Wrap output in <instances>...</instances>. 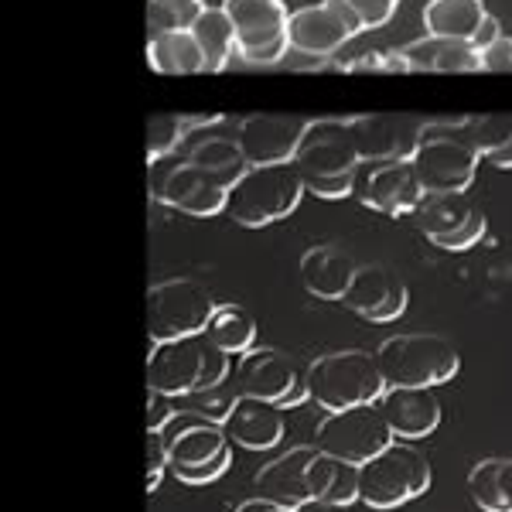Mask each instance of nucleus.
<instances>
[{
	"instance_id": "f257e3e1",
	"label": "nucleus",
	"mask_w": 512,
	"mask_h": 512,
	"mask_svg": "<svg viewBox=\"0 0 512 512\" xmlns=\"http://www.w3.org/2000/svg\"><path fill=\"white\" fill-rule=\"evenodd\" d=\"M233 376V355H226L205 332L151 342L147 355V386L164 390L178 400L209 390Z\"/></svg>"
},
{
	"instance_id": "f03ea898",
	"label": "nucleus",
	"mask_w": 512,
	"mask_h": 512,
	"mask_svg": "<svg viewBox=\"0 0 512 512\" xmlns=\"http://www.w3.org/2000/svg\"><path fill=\"white\" fill-rule=\"evenodd\" d=\"M304 188L318 198H349L362 164L349 120H311L294 154Z\"/></svg>"
},
{
	"instance_id": "7ed1b4c3",
	"label": "nucleus",
	"mask_w": 512,
	"mask_h": 512,
	"mask_svg": "<svg viewBox=\"0 0 512 512\" xmlns=\"http://www.w3.org/2000/svg\"><path fill=\"white\" fill-rule=\"evenodd\" d=\"M308 390L311 400L328 414L352 407H369L379 403V396L386 393L383 369L376 362V352L362 349H345V352H328L308 366Z\"/></svg>"
},
{
	"instance_id": "20e7f679",
	"label": "nucleus",
	"mask_w": 512,
	"mask_h": 512,
	"mask_svg": "<svg viewBox=\"0 0 512 512\" xmlns=\"http://www.w3.org/2000/svg\"><path fill=\"white\" fill-rule=\"evenodd\" d=\"M161 434L168 441V472L185 485L216 482L233 461V437L226 434V427L192 410L178 414Z\"/></svg>"
},
{
	"instance_id": "39448f33",
	"label": "nucleus",
	"mask_w": 512,
	"mask_h": 512,
	"mask_svg": "<svg viewBox=\"0 0 512 512\" xmlns=\"http://www.w3.org/2000/svg\"><path fill=\"white\" fill-rule=\"evenodd\" d=\"M304 192L308 188H304V178L294 161L256 164L229 188L226 212L246 229L274 226V222L287 219L301 205Z\"/></svg>"
},
{
	"instance_id": "423d86ee",
	"label": "nucleus",
	"mask_w": 512,
	"mask_h": 512,
	"mask_svg": "<svg viewBox=\"0 0 512 512\" xmlns=\"http://www.w3.org/2000/svg\"><path fill=\"white\" fill-rule=\"evenodd\" d=\"M376 362L383 369L386 386H437L451 383L461 369V355L444 335L431 332H407L386 338L376 349Z\"/></svg>"
},
{
	"instance_id": "0eeeda50",
	"label": "nucleus",
	"mask_w": 512,
	"mask_h": 512,
	"mask_svg": "<svg viewBox=\"0 0 512 512\" xmlns=\"http://www.w3.org/2000/svg\"><path fill=\"white\" fill-rule=\"evenodd\" d=\"M431 482V461L414 444L393 441L376 458L359 465V502H366L369 509H400L420 499Z\"/></svg>"
},
{
	"instance_id": "6e6552de",
	"label": "nucleus",
	"mask_w": 512,
	"mask_h": 512,
	"mask_svg": "<svg viewBox=\"0 0 512 512\" xmlns=\"http://www.w3.org/2000/svg\"><path fill=\"white\" fill-rule=\"evenodd\" d=\"M151 164V198L175 212L195 219H212L226 212L229 188L219 178L205 175L188 161V154H161V158L147 161Z\"/></svg>"
},
{
	"instance_id": "1a4fd4ad",
	"label": "nucleus",
	"mask_w": 512,
	"mask_h": 512,
	"mask_svg": "<svg viewBox=\"0 0 512 512\" xmlns=\"http://www.w3.org/2000/svg\"><path fill=\"white\" fill-rule=\"evenodd\" d=\"M216 308V297L198 280H161V284H154L147 291V332H151V342H171V338L205 332Z\"/></svg>"
},
{
	"instance_id": "9d476101",
	"label": "nucleus",
	"mask_w": 512,
	"mask_h": 512,
	"mask_svg": "<svg viewBox=\"0 0 512 512\" xmlns=\"http://www.w3.org/2000/svg\"><path fill=\"white\" fill-rule=\"evenodd\" d=\"M236 28V55L250 65H277L291 52V14L284 0H222Z\"/></svg>"
},
{
	"instance_id": "9b49d317",
	"label": "nucleus",
	"mask_w": 512,
	"mask_h": 512,
	"mask_svg": "<svg viewBox=\"0 0 512 512\" xmlns=\"http://www.w3.org/2000/svg\"><path fill=\"white\" fill-rule=\"evenodd\" d=\"M233 379L243 396L277 403L280 410L301 407L304 400H311L308 369L291 352L280 349H250L246 355H239Z\"/></svg>"
},
{
	"instance_id": "f8f14e48",
	"label": "nucleus",
	"mask_w": 512,
	"mask_h": 512,
	"mask_svg": "<svg viewBox=\"0 0 512 512\" xmlns=\"http://www.w3.org/2000/svg\"><path fill=\"white\" fill-rule=\"evenodd\" d=\"M393 441L396 437L390 431V424H386L379 403L328 414L315 431V448L335 454V458L349 461V465H366L369 458H376Z\"/></svg>"
},
{
	"instance_id": "ddd939ff",
	"label": "nucleus",
	"mask_w": 512,
	"mask_h": 512,
	"mask_svg": "<svg viewBox=\"0 0 512 512\" xmlns=\"http://www.w3.org/2000/svg\"><path fill=\"white\" fill-rule=\"evenodd\" d=\"M414 219L420 233L444 253H465L485 236V212L465 192L424 195Z\"/></svg>"
},
{
	"instance_id": "4468645a",
	"label": "nucleus",
	"mask_w": 512,
	"mask_h": 512,
	"mask_svg": "<svg viewBox=\"0 0 512 512\" xmlns=\"http://www.w3.org/2000/svg\"><path fill=\"white\" fill-rule=\"evenodd\" d=\"M287 31H291V52L308 59H332L359 35L362 21L349 0H321V4L297 7Z\"/></svg>"
},
{
	"instance_id": "2eb2a0df",
	"label": "nucleus",
	"mask_w": 512,
	"mask_h": 512,
	"mask_svg": "<svg viewBox=\"0 0 512 512\" xmlns=\"http://www.w3.org/2000/svg\"><path fill=\"white\" fill-rule=\"evenodd\" d=\"M352 195L359 198L366 209L383 212V216H414L427 192L420 188L414 164L383 158V161L359 164Z\"/></svg>"
},
{
	"instance_id": "dca6fc26",
	"label": "nucleus",
	"mask_w": 512,
	"mask_h": 512,
	"mask_svg": "<svg viewBox=\"0 0 512 512\" xmlns=\"http://www.w3.org/2000/svg\"><path fill=\"white\" fill-rule=\"evenodd\" d=\"M478 161H482V154L454 137H420V147L410 158L420 188L427 195L468 192L475 185Z\"/></svg>"
},
{
	"instance_id": "f3484780",
	"label": "nucleus",
	"mask_w": 512,
	"mask_h": 512,
	"mask_svg": "<svg viewBox=\"0 0 512 512\" xmlns=\"http://www.w3.org/2000/svg\"><path fill=\"white\" fill-rule=\"evenodd\" d=\"M308 123L311 120L287 117V113H253V117L239 120L236 140L250 168H256V164H287L294 161Z\"/></svg>"
},
{
	"instance_id": "a211bd4d",
	"label": "nucleus",
	"mask_w": 512,
	"mask_h": 512,
	"mask_svg": "<svg viewBox=\"0 0 512 512\" xmlns=\"http://www.w3.org/2000/svg\"><path fill=\"white\" fill-rule=\"evenodd\" d=\"M349 127L362 161H410L420 147L424 123L403 113H366V117H349Z\"/></svg>"
},
{
	"instance_id": "6ab92c4d",
	"label": "nucleus",
	"mask_w": 512,
	"mask_h": 512,
	"mask_svg": "<svg viewBox=\"0 0 512 512\" xmlns=\"http://www.w3.org/2000/svg\"><path fill=\"white\" fill-rule=\"evenodd\" d=\"M407 301H410V291H407V284H403V277L393 274L383 263H366V267L355 270L349 294L342 297L345 308L366 321H376V325H386V321L400 318L403 311H407Z\"/></svg>"
},
{
	"instance_id": "aec40b11",
	"label": "nucleus",
	"mask_w": 512,
	"mask_h": 512,
	"mask_svg": "<svg viewBox=\"0 0 512 512\" xmlns=\"http://www.w3.org/2000/svg\"><path fill=\"white\" fill-rule=\"evenodd\" d=\"M379 410L396 441H424L441 427V403L434 390L424 386H386V393L379 396Z\"/></svg>"
},
{
	"instance_id": "412c9836",
	"label": "nucleus",
	"mask_w": 512,
	"mask_h": 512,
	"mask_svg": "<svg viewBox=\"0 0 512 512\" xmlns=\"http://www.w3.org/2000/svg\"><path fill=\"white\" fill-rule=\"evenodd\" d=\"M315 458L318 448H311V444H301V448L280 454V458H274L270 465H263L256 472V495L277 502V506L297 509L301 502L311 499V465H315Z\"/></svg>"
},
{
	"instance_id": "4be33fe9",
	"label": "nucleus",
	"mask_w": 512,
	"mask_h": 512,
	"mask_svg": "<svg viewBox=\"0 0 512 512\" xmlns=\"http://www.w3.org/2000/svg\"><path fill=\"white\" fill-rule=\"evenodd\" d=\"M355 270L359 263L352 260V253L335 243L311 246L301 256V284L318 301H342L355 280Z\"/></svg>"
},
{
	"instance_id": "5701e85b",
	"label": "nucleus",
	"mask_w": 512,
	"mask_h": 512,
	"mask_svg": "<svg viewBox=\"0 0 512 512\" xmlns=\"http://www.w3.org/2000/svg\"><path fill=\"white\" fill-rule=\"evenodd\" d=\"M226 434L233 437V444L246 451H270L287 434L284 410L277 403L256 400V396H239L233 417L226 420Z\"/></svg>"
},
{
	"instance_id": "b1692460",
	"label": "nucleus",
	"mask_w": 512,
	"mask_h": 512,
	"mask_svg": "<svg viewBox=\"0 0 512 512\" xmlns=\"http://www.w3.org/2000/svg\"><path fill=\"white\" fill-rule=\"evenodd\" d=\"M410 72H478L482 55L472 41L465 38H444V35H424L400 48Z\"/></svg>"
},
{
	"instance_id": "393cba45",
	"label": "nucleus",
	"mask_w": 512,
	"mask_h": 512,
	"mask_svg": "<svg viewBox=\"0 0 512 512\" xmlns=\"http://www.w3.org/2000/svg\"><path fill=\"white\" fill-rule=\"evenodd\" d=\"M147 62L161 76H198V72H209L205 52L192 35V28L151 35V41H147Z\"/></svg>"
},
{
	"instance_id": "a878e982",
	"label": "nucleus",
	"mask_w": 512,
	"mask_h": 512,
	"mask_svg": "<svg viewBox=\"0 0 512 512\" xmlns=\"http://www.w3.org/2000/svg\"><path fill=\"white\" fill-rule=\"evenodd\" d=\"M188 161L195 168H202L205 175L219 178L226 188H233L239 178L250 171V161H246L243 147H239L236 137H219V134H195V144L188 147Z\"/></svg>"
},
{
	"instance_id": "bb28decb",
	"label": "nucleus",
	"mask_w": 512,
	"mask_h": 512,
	"mask_svg": "<svg viewBox=\"0 0 512 512\" xmlns=\"http://www.w3.org/2000/svg\"><path fill=\"white\" fill-rule=\"evenodd\" d=\"M311 499L335 502V506L359 502V465L318 451L315 465H311Z\"/></svg>"
},
{
	"instance_id": "cd10ccee",
	"label": "nucleus",
	"mask_w": 512,
	"mask_h": 512,
	"mask_svg": "<svg viewBox=\"0 0 512 512\" xmlns=\"http://www.w3.org/2000/svg\"><path fill=\"white\" fill-rule=\"evenodd\" d=\"M485 14L489 11H485L482 0H427L424 28H427V35L472 41L478 24L485 21Z\"/></svg>"
},
{
	"instance_id": "c85d7f7f",
	"label": "nucleus",
	"mask_w": 512,
	"mask_h": 512,
	"mask_svg": "<svg viewBox=\"0 0 512 512\" xmlns=\"http://www.w3.org/2000/svg\"><path fill=\"white\" fill-rule=\"evenodd\" d=\"M468 492L482 512H512V458L478 461L468 475Z\"/></svg>"
},
{
	"instance_id": "c756f323",
	"label": "nucleus",
	"mask_w": 512,
	"mask_h": 512,
	"mask_svg": "<svg viewBox=\"0 0 512 512\" xmlns=\"http://www.w3.org/2000/svg\"><path fill=\"white\" fill-rule=\"evenodd\" d=\"M192 35L198 38V45H202L209 72H222L229 65V59L236 55V28H233V21H229V14L222 11V4L219 7L205 4V11L198 14V21L192 24Z\"/></svg>"
},
{
	"instance_id": "7c9ffc66",
	"label": "nucleus",
	"mask_w": 512,
	"mask_h": 512,
	"mask_svg": "<svg viewBox=\"0 0 512 512\" xmlns=\"http://www.w3.org/2000/svg\"><path fill=\"white\" fill-rule=\"evenodd\" d=\"M216 123H222L219 113H209V117H181V113L151 117V123H147V161L161 158V154L181 151L185 140L195 137V130L216 127Z\"/></svg>"
},
{
	"instance_id": "2f4dec72",
	"label": "nucleus",
	"mask_w": 512,
	"mask_h": 512,
	"mask_svg": "<svg viewBox=\"0 0 512 512\" xmlns=\"http://www.w3.org/2000/svg\"><path fill=\"white\" fill-rule=\"evenodd\" d=\"M205 335L226 355H246L250 349H256V321L239 304H219L209 328H205Z\"/></svg>"
},
{
	"instance_id": "473e14b6",
	"label": "nucleus",
	"mask_w": 512,
	"mask_h": 512,
	"mask_svg": "<svg viewBox=\"0 0 512 512\" xmlns=\"http://www.w3.org/2000/svg\"><path fill=\"white\" fill-rule=\"evenodd\" d=\"M205 11V0H147V28L151 35L188 31Z\"/></svg>"
},
{
	"instance_id": "72a5a7b5",
	"label": "nucleus",
	"mask_w": 512,
	"mask_h": 512,
	"mask_svg": "<svg viewBox=\"0 0 512 512\" xmlns=\"http://www.w3.org/2000/svg\"><path fill=\"white\" fill-rule=\"evenodd\" d=\"M239 396H243V393H239L236 379L229 376V379H222V383L209 386V390L188 396V403H192V414L205 417V420H212V424H222V427H226V420L233 417Z\"/></svg>"
},
{
	"instance_id": "f704fd0d",
	"label": "nucleus",
	"mask_w": 512,
	"mask_h": 512,
	"mask_svg": "<svg viewBox=\"0 0 512 512\" xmlns=\"http://www.w3.org/2000/svg\"><path fill=\"white\" fill-rule=\"evenodd\" d=\"M338 69L342 72H410L407 59H403V52H362L359 59L352 62H338Z\"/></svg>"
},
{
	"instance_id": "c9c22d12",
	"label": "nucleus",
	"mask_w": 512,
	"mask_h": 512,
	"mask_svg": "<svg viewBox=\"0 0 512 512\" xmlns=\"http://www.w3.org/2000/svg\"><path fill=\"white\" fill-rule=\"evenodd\" d=\"M175 400L178 396L164 393V390H154V386H147V431H164V427L175 420L181 410H175Z\"/></svg>"
},
{
	"instance_id": "e433bc0d",
	"label": "nucleus",
	"mask_w": 512,
	"mask_h": 512,
	"mask_svg": "<svg viewBox=\"0 0 512 512\" xmlns=\"http://www.w3.org/2000/svg\"><path fill=\"white\" fill-rule=\"evenodd\" d=\"M349 7L359 14L362 31L369 28H383L393 21V14L400 11V0H349Z\"/></svg>"
},
{
	"instance_id": "4c0bfd02",
	"label": "nucleus",
	"mask_w": 512,
	"mask_h": 512,
	"mask_svg": "<svg viewBox=\"0 0 512 512\" xmlns=\"http://www.w3.org/2000/svg\"><path fill=\"white\" fill-rule=\"evenodd\" d=\"M164 472H168V441L158 431H147V492H158Z\"/></svg>"
},
{
	"instance_id": "58836bf2",
	"label": "nucleus",
	"mask_w": 512,
	"mask_h": 512,
	"mask_svg": "<svg viewBox=\"0 0 512 512\" xmlns=\"http://www.w3.org/2000/svg\"><path fill=\"white\" fill-rule=\"evenodd\" d=\"M482 72H512V38L502 35L492 41L489 48H482Z\"/></svg>"
},
{
	"instance_id": "ea45409f",
	"label": "nucleus",
	"mask_w": 512,
	"mask_h": 512,
	"mask_svg": "<svg viewBox=\"0 0 512 512\" xmlns=\"http://www.w3.org/2000/svg\"><path fill=\"white\" fill-rule=\"evenodd\" d=\"M499 38H502V24H499V18H495V14H485V21L478 24L472 45L478 48V52H482V48H489L492 41H499Z\"/></svg>"
},
{
	"instance_id": "a19ab883",
	"label": "nucleus",
	"mask_w": 512,
	"mask_h": 512,
	"mask_svg": "<svg viewBox=\"0 0 512 512\" xmlns=\"http://www.w3.org/2000/svg\"><path fill=\"white\" fill-rule=\"evenodd\" d=\"M236 512H294V509L277 506V502H270V499H263V495H256V499L243 502V506H239Z\"/></svg>"
},
{
	"instance_id": "79ce46f5",
	"label": "nucleus",
	"mask_w": 512,
	"mask_h": 512,
	"mask_svg": "<svg viewBox=\"0 0 512 512\" xmlns=\"http://www.w3.org/2000/svg\"><path fill=\"white\" fill-rule=\"evenodd\" d=\"M485 161H489L492 168H502V171H506V168H512V137L506 140V144L499 147V151H492V154H489V158H485Z\"/></svg>"
},
{
	"instance_id": "37998d69",
	"label": "nucleus",
	"mask_w": 512,
	"mask_h": 512,
	"mask_svg": "<svg viewBox=\"0 0 512 512\" xmlns=\"http://www.w3.org/2000/svg\"><path fill=\"white\" fill-rule=\"evenodd\" d=\"M294 512H349V506H335V502H321V499H308L301 502Z\"/></svg>"
}]
</instances>
